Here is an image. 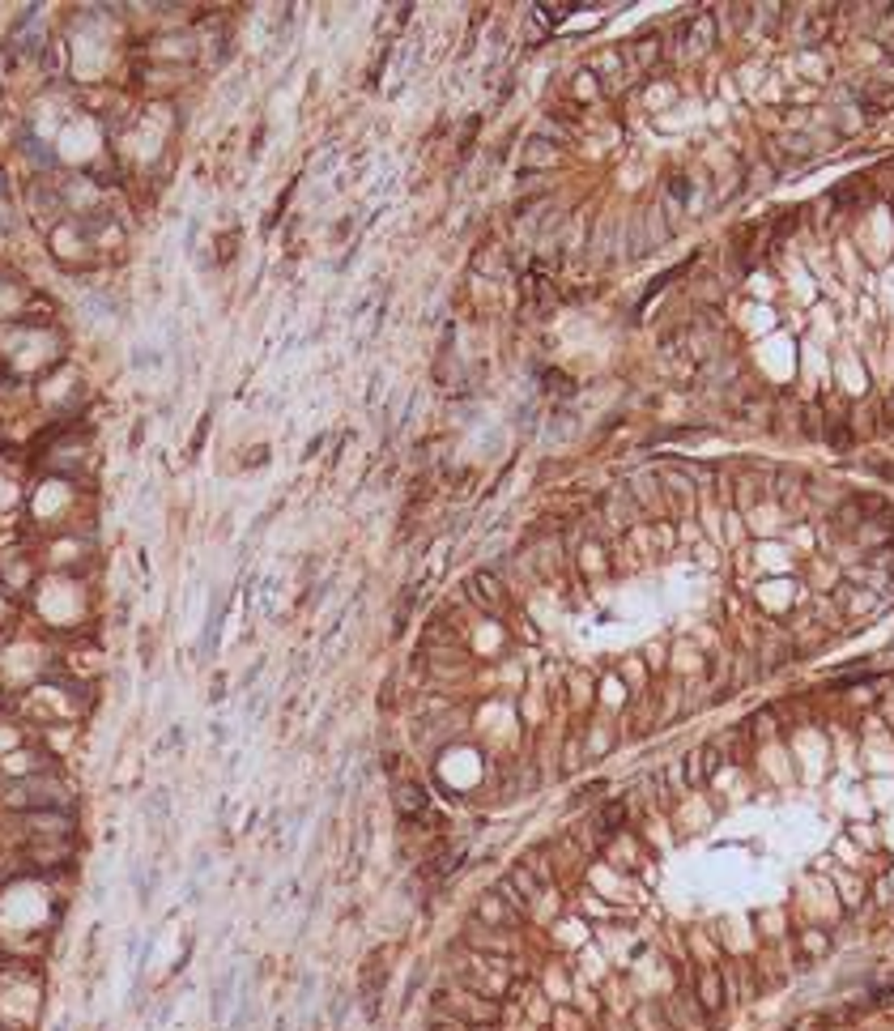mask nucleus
I'll return each mask as SVG.
<instances>
[{
  "mask_svg": "<svg viewBox=\"0 0 894 1031\" xmlns=\"http://www.w3.org/2000/svg\"><path fill=\"white\" fill-rule=\"evenodd\" d=\"M9 810H21V815H35V810H68L73 806V793L56 772H39V775H18L4 797H0Z\"/></svg>",
  "mask_w": 894,
  "mask_h": 1031,
  "instance_id": "1",
  "label": "nucleus"
},
{
  "mask_svg": "<svg viewBox=\"0 0 894 1031\" xmlns=\"http://www.w3.org/2000/svg\"><path fill=\"white\" fill-rule=\"evenodd\" d=\"M435 1010L460 1019L465 1027H490V1023H498V1002L486 997V993H477V988L460 985V980L435 993Z\"/></svg>",
  "mask_w": 894,
  "mask_h": 1031,
  "instance_id": "2",
  "label": "nucleus"
},
{
  "mask_svg": "<svg viewBox=\"0 0 894 1031\" xmlns=\"http://www.w3.org/2000/svg\"><path fill=\"white\" fill-rule=\"evenodd\" d=\"M515 921H520V912H515L498 891L477 900V925H486V929H507V925H515Z\"/></svg>",
  "mask_w": 894,
  "mask_h": 1031,
  "instance_id": "3",
  "label": "nucleus"
},
{
  "mask_svg": "<svg viewBox=\"0 0 894 1031\" xmlns=\"http://www.w3.org/2000/svg\"><path fill=\"white\" fill-rule=\"evenodd\" d=\"M468 593H473V602L482 605V610H503V588H498V580L490 571H477L468 580Z\"/></svg>",
  "mask_w": 894,
  "mask_h": 1031,
  "instance_id": "4",
  "label": "nucleus"
},
{
  "mask_svg": "<svg viewBox=\"0 0 894 1031\" xmlns=\"http://www.w3.org/2000/svg\"><path fill=\"white\" fill-rule=\"evenodd\" d=\"M392 801H396V815H401V818H422L426 815V793L418 789V784H396Z\"/></svg>",
  "mask_w": 894,
  "mask_h": 1031,
  "instance_id": "5",
  "label": "nucleus"
},
{
  "mask_svg": "<svg viewBox=\"0 0 894 1031\" xmlns=\"http://www.w3.org/2000/svg\"><path fill=\"white\" fill-rule=\"evenodd\" d=\"M699 1006L707 1010V1014H716V1010L724 1006V985H720V972H699Z\"/></svg>",
  "mask_w": 894,
  "mask_h": 1031,
  "instance_id": "6",
  "label": "nucleus"
},
{
  "mask_svg": "<svg viewBox=\"0 0 894 1031\" xmlns=\"http://www.w3.org/2000/svg\"><path fill=\"white\" fill-rule=\"evenodd\" d=\"M231 988H234V967L217 976L213 985V1019H226V1002H231Z\"/></svg>",
  "mask_w": 894,
  "mask_h": 1031,
  "instance_id": "7",
  "label": "nucleus"
},
{
  "mask_svg": "<svg viewBox=\"0 0 894 1031\" xmlns=\"http://www.w3.org/2000/svg\"><path fill=\"white\" fill-rule=\"evenodd\" d=\"M222 614H226V605H222V602H213V614H209V626H205V640H200V652H213V648H217V631H222Z\"/></svg>",
  "mask_w": 894,
  "mask_h": 1031,
  "instance_id": "8",
  "label": "nucleus"
},
{
  "mask_svg": "<svg viewBox=\"0 0 894 1031\" xmlns=\"http://www.w3.org/2000/svg\"><path fill=\"white\" fill-rule=\"evenodd\" d=\"M550 162H558V150H550V141H532L529 167H550Z\"/></svg>",
  "mask_w": 894,
  "mask_h": 1031,
  "instance_id": "9",
  "label": "nucleus"
}]
</instances>
